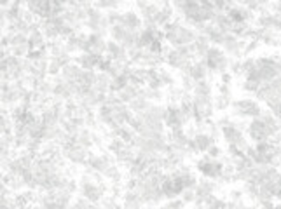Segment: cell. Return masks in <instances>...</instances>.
Wrapping results in <instances>:
<instances>
[{"label": "cell", "mask_w": 281, "mask_h": 209, "mask_svg": "<svg viewBox=\"0 0 281 209\" xmlns=\"http://www.w3.org/2000/svg\"><path fill=\"white\" fill-rule=\"evenodd\" d=\"M211 92H213V85H211V82L208 81V79L197 81L192 89V94L196 96H211Z\"/></svg>", "instance_id": "cell-26"}, {"label": "cell", "mask_w": 281, "mask_h": 209, "mask_svg": "<svg viewBox=\"0 0 281 209\" xmlns=\"http://www.w3.org/2000/svg\"><path fill=\"white\" fill-rule=\"evenodd\" d=\"M4 183L7 185V188L12 194H18L23 188H26L23 178L19 176V174H14V172H4Z\"/></svg>", "instance_id": "cell-15"}, {"label": "cell", "mask_w": 281, "mask_h": 209, "mask_svg": "<svg viewBox=\"0 0 281 209\" xmlns=\"http://www.w3.org/2000/svg\"><path fill=\"white\" fill-rule=\"evenodd\" d=\"M75 143L81 145V147H84L86 150H89V148L93 147V136H91V129L89 127H82L81 131L75 134Z\"/></svg>", "instance_id": "cell-25"}, {"label": "cell", "mask_w": 281, "mask_h": 209, "mask_svg": "<svg viewBox=\"0 0 281 209\" xmlns=\"http://www.w3.org/2000/svg\"><path fill=\"white\" fill-rule=\"evenodd\" d=\"M161 54H163V58H164V63L170 65L171 68H175V70H184L190 65V59L185 58L184 54H180L175 47L173 49L163 47V52H161Z\"/></svg>", "instance_id": "cell-8"}, {"label": "cell", "mask_w": 281, "mask_h": 209, "mask_svg": "<svg viewBox=\"0 0 281 209\" xmlns=\"http://www.w3.org/2000/svg\"><path fill=\"white\" fill-rule=\"evenodd\" d=\"M164 112H166V107H163L159 103H150L147 110L140 115L145 122H164Z\"/></svg>", "instance_id": "cell-12"}, {"label": "cell", "mask_w": 281, "mask_h": 209, "mask_svg": "<svg viewBox=\"0 0 281 209\" xmlns=\"http://www.w3.org/2000/svg\"><path fill=\"white\" fill-rule=\"evenodd\" d=\"M203 61H204V65L208 66V70H210V75H215V74L220 75V74H224V72L229 70L231 59L220 47H217V45H210L208 51H206V54H204Z\"/></svg>", "instance_id": "cell-2"}, {"label": "cell", "mask_w": 281, "mask_h": 209, "mask_svg": "<svg viewBox=\"0 0 281 209\" xmlns=\"http://www.w3.org/2000/svg\"><path fill=\"white\" fill-rule=\"evenodd\" d=\"M61 152H63L67 162H70V164H74V166H84L86 159H88V154H89V150H86L84 147H81V145H77V143L72 145V147L61 148Z\"/></svg>", "instance_id": "cell-10"}, {"label": "cell", "mask_w": 281, "mask_h": 209, "mask_svg": "<svg viewBox=\"0 0 281 209\" xmlns=\"http://www.w3.org/2000/svg\"><path fill=\"white\" fill-rule=\"evenodd\" d=\"M229 70H231V74H233L234 77H239V75H243V59L233 58L229 61Z\"/></svg>", "instance_id": "cell-38"}, {"label": "cell", "mask_w": 281, "mask_h": 209, "mask_svg": "<svg viewBox=\"0 0 281 209\" xmlns=\"http://www.w3.org/2000/svg\"><path fill=\"white\" fill-rule=\"evenodd\" d=\"M178 197H180L185 204H194V201H196V192H194V188H185V190H182V194L178 195Z\"/></svg>", "instance_id": "cell-41"}, {"label": "cell", "mask_w": 281, "mask_h": 209, "mask_svg": "<svg viewBox=\"0 0 281 209\" xmlns=\"http://www.w3.org/2000/svg\"><path fill=\"white\" fill-rule=\"evenodd\" d=\"M213 98L211 96L192 94V115L194 121H208L213 115Z\"/></svg>", "instance_id": "cell-4"}, {"label": "cell", "mask_w": 281, "mask_h": 209, "mask_svg": "<svg viewBox=\"0 0 281 209\" xmlns=\"http://www.w3.org/2000/svg\"><path fill=\"white\" fill-rule=\"evenodd\" d=\"M194 85H196V81H194L190 75H180V87L184 89V91L192 92Z\"/></svg>", "instance_id": "cell-40"}, {"label": "cell", "mask_w": 281, "mask_h": 209, "mask_svg": "<svg viewBox=\"0 0 281 209\" xmlns=\"http://www.w3.org/2000/svg\"><path fill=\"white\" fill-rule=\"evenodd\" d=\"M143 204L145 202L133 190H124V194H122V206L124 208H141Z\"/></svg>", "instance_id": "cell-24"}, {"label": "cell", "mask_w": 281, "mask_h": 209, "mask_svg": "<svg viewBox=\"0 0 281 209\" xmlns=\"http://www.w3.org/2000/svg\"><path fill=\"white\" fill-rule=\"evenodd\" d=\"M189 75L194 79V81H204V79L210 77V70L208 66L204 65L203 59H196L194 63H190V68H189Z\"/></svg>", "instance_id": "cell-14"}, {"label": "cell", "mask_w": 281, "mask_h": 209, "mask_svg": "<svg viewBox=\"0 0 281 209\" xmlns=\"http://www.w3.org/2000/svg\"><path fill=\"white\" fill-rule=\"evenodd\" d=\"M213 143H215V139L211 138L208 132L199 131L196 136H194V138L189 139V145H187V148H189L190 154H199V152H206Z\"/></svg>", "instance_id": "cell-9"}, {"label": "cell", "mask_w": 281, "mask_h": 209, "mask_svg": "<svg viewBox=\"0 0 281 209\" xmlns=\"http://www.w3.org/2000/svg\"><path fill=\"white\" fill-rule=\"evenodd\" d=\"M204 206H206V208H227V202L224 201V199L217 197L215 194H211L208 195V199L204 201Z\"/></svg>", "instance_id": "cell-35"}, {"label": "cell", "mask_w": 281, "mask_h": 209, "mask_svg": "<svg viewBox=\"0 0 281 209\" xmlns=\"http://www.w3.org/2000/svg\"><path fill=\"white\" fill-rule=\"evenodd\" d=\"M107 21H108V26H114V25H121V19H122V12L119 9H112L108 11L107 14Z\"/></svg>", "instance_id": "cell-39"}, {"label": "cell", "mask_w": 281, "mask_h": 209, "mask_svg": "<svg viewBox=\"0 0 281 209\" xmlns=\"http://www.w3.org/2000/svg\"><path fill=\"white\" fill-rule=\"evenodd\" d=\"M231 101H233V99L226 98V96L217 94L213 98V108H215V110H218V112H226L227 108L231 107Z\"/></svg>", "instance_id": "cell-33"}, {"label": "cell", "mask_w": 281, "mask_h": 209, "mask_svg": "<svg viewBox=\"0 0 281 209\" xmlns=\"http://www.w3.org/2000/svg\"><path fill=\"white\" fill-rule=\"evenodd\" d=\"M246 41L248 39H239L233 33H227L226 41L222 44V51L227 56H233L236 59H243L244 56V47H246Z\"/></svg>", "instance_id": "cell-7"}, {"label": "cell", "mask_w": 281, "mask_h": 209, "mask_svg": "<svg viewBox=\"0 0 281 209\" xmlns=\"http://www.w3.org/2000/svg\"><path fill=\"white\" fill-rule=\"evenodd\" d=\"M246 132L250 136V139H253V143H260V141H269L273 138L271 131L267 129V125L264 124V121L260 117H255L248 122Z\"/></svg>", "instance_id": "cell-6"}, {"label": "cell", "mask_w": 281, "mask_h": 209, "mask_svg": "<svg viewBox=\"0 0 281 209\" xmlns=\"http://www.w3.org/2000/svg\"><path fill=\"white\" fill-rule=\"evenodd\" d=\"M121 25H122V26H126V28H130V30H135V32H138V30H140V26H141V18H140V14H137L135 11L122 12Z\"/></svg>", "instance_id": "cell-17"}, {"label": "cell", "mask_w": 281, "mask_h": 209, "mask_svg": "<svg viewBox=\"0 0 281 209\" xmlns=\"http://www.w3.org/2000/svg\"><path fill=\"white\" fill-rule=\"evenodd\" d=\"M141 85H135V84H128V85H124V87L121 89V91L117 92V96H119V99H121L122 103H130L131 99L133 98H137L138 94H141Z\"/></svg>", "instance_id": "cell-19"}, {"label": "cell", "mask_w": 281, "mask_h": 209, "mask_svg": "<svg viewBox=\"0 0 281 209\" xmlns=\"http://www.w3.org/2000/svg\"><path fill=\"white\" fill-rule=\"evenodd\" d=\"M143 96L148 99V101H154V103H159L161 99H164V92L161 91V87L154 89V87H148L147 85V87L143 89Z\"/></svg>", "instance_id": "cell-31"}, {"label": "cell", "mask_w": 281, "mask_h": 209, "mask_svg": "<svg viewBox=\"0 0 281 209\" xmlns=\"http://www.w3.org/2000/svg\"><path fill=\"white\" fill-rule=\"evenodd\" d=\"M233 77L234 75L231 74V72H224V74H220V82H224V84H231V82H233Z\"/></svg>", "instance_id": "cell-51"}, {"label": "cell", "mask_w": 281, "mask_h": 209, "mask_svg": "<svg viewBox=\"0 0 281 209\" xmlns=\"http://www.w3.org/2000/svg\"><path fill=\"white\" fill-rule=\"evenodd\" d=\"M164 206H166V208H184L185 202L182 201V199L173 197V199H168V202H166Z\"/></svg>", "instance_id": "cell-49"}, {"label": "cell", "mask_w": 281, "mask_h": 209, "mask_svg": "<svg viewBox=\"0 0 281 209\" xmlns=\"http://www.w3.org/2000/svg\"><path fill=\"white\" fill-rule=\"evenodd\" d=\"M101 176H103L105 180L110 181V183H122V181H124V176H122V171H121V167L117 166V162L107 166V167H105V171L101 172Z\"/></svg>", "instance_id": "cell-18"}, {"label": "cell", "mask_w": 281, "mask_h": 209, "mask_svg": "<svg viewBox=\"0 0 281 209\" xmlns=\"http://www.w3.org/2000/svg\"><path fill=\"white\" fill-rule=\"evenodd\" d=\"M130 84V77H128V74H124L122 72L121 75H115V77H112L110 81V91L112 92H119L124 85Z\"/></svg>", "instance_id": "cell-28"}, {"label": "cell", "mask_w": 281, "mask_h": 209, "mask_svg": "<svg viewBox=\"0 0 281 209\" xmlns=\"http://www.w3.org/2000/svg\"><path fill=\"white\" fill-rule=\"evenodd\" d=\"M34 91L39 92L42 96H52V82L46 79H41V81H35V85H34Z\"/></svg>", "instance_id": "cell-27"}, {"label": "cell", "mask_w": 281, "mask_h": 209, "mask_svg": "<svg viewBox=\"0 0 281 209\" xmlns=\"http://www.w3.org/2000/svg\"><path fill=\"white\" fill-rule=\"evenodd\" d=\"M150 103L152 101H148V99L143 96V89H141V94H138L137 98L131 99V101L128 103V107H130V110L133 112V114H143Z\"/></svg>", "instance_id": "cell-21"}, {"label": "cell", "mask_w": 281, "mask_h": 209, "mask_svg": "<svg viewBox=\"0 0 281 209\" xmlns=\"http://www.w3.org/2000/svg\"><path fill=\"white\" fill-rule=\"evenodd\" d=\"M215 122H217L218 127L222 129V127H226V125H231V122H233V115H231V117L229 115H222V117H218Z\"/></svg>", "instance_id": "cell-48"}, {"label": "cell", "mask_w": 281, "mask_h": 209, "mask_svg": "<svg viewBox=\"0 0 281 209\" xmlns=\"http://www.w3.org/2000/svg\"><path fill=\"white\" fill-rule=\"evenodd\" d=\"M105 47H107V41H105L103 35L96 32H91L88 35V51L86 52H91L94 56H101L105 54Z\"/></svg>", "instance_id": "cell-11"}, {"label": "cell", "mask_w": 281, "mask_h": 209, "mask_svg": "<svg viewBox=\"0 0 281 209\" xmlns=\"http://www.w3.org/2000/svg\"><path fill=\"white\" fill-rule=\"evenodd\" d=\"M196 169L197 172H201L204 178H211V180H218L220 174L224 171V162H220L218 159H211V157H203L196 162Z\"/></svg>", "instance_id": "cell-5"}, {"label": "cell", "mask_w": 281, "mask_h": 209, "mask_svg": "<svg viewBox=\"0 0 281 209\" xmlns=\"http://www.w3.org/2000/svg\"><path fill=\"white\" fill-rule=\"evenodd\" d=\"M260 85H262V84H260V82H257V81H250V79H244L243 84H241V89H243V92H246V94L255 96V92L259 91Z\"/></svg>", "instance_id": "cell-34"}, {"label": "cell", "mask_w": 281, "mask_h": 209, "mask_svg": "<svg viewBox=\"0 0 281 209\" xmlns=\"http://www.w3.org/2000/svg\"><path fill=\"white\" fill-rule=\"evenodd\" d=\"M278 47H281V32L278 33Z\"/></svg>", "instance_id": "cell-52"}, {"label": "cell", "mask_w": 281, "mask_h": 209, "mask_svg": "<svg viewBox=\"0 0 281 209\" xmlns=\"http://www.w3.org/2000/svg\"><path fill=\"white\" fill-rule=\"evenodd\" d=\"M204 132H208V134H210L211 138L215 139V141H217V139L222 136V129L218 127L217 122H211V121L206 122V129H204Z\"/></svg>", "instance_id": "cell-37"}, {"label": "cell", "mask_w": 281, "mask_h": 209, "mask_svg": "<svg viewBox=\"0 0 281 209\" xmlns=\"http://www.w3.org/2000/svg\"><path fill=\"white\" fill-rule=\"evenodd\" d=\"M173 16H175L173 5H171V4L163 5V7H159V12H157V16H155V25H157V26L168 25L170 21H173Z\"/></svg>", "instance_id": "cell-20"}, {"label": "cell", "mask_w": 281, "mask_h": 209, "mask_svg": "<svg viewBox=\"0 0 281 209\" xmlns=\"http://www.w3.org/2000/svg\"><path fill=\"white\" fill-rule=\"evenodd\" d=\"M229 197H231V201H239V199H244L243 188H231V190H229Z\"/></svg>", "instance_id": "cell-47"}, {"label": "cell", "mask_w": 281, "mask_h": 209, "mask_svg": "<svg viewBox=\"0 0 281 209\" xmlns=\"http://www.w3.org/2000/svg\"><path fill=\"white\" fill-rule=\"evenodd\" d=\"M157 72H159V79H161V84L163 85H166V87H171V85H175L177 84V81H175V77H173V74H171L170 70H166V68H157Z\"/></svg>", "instance_id": "cell-32"}, {"label": "cell", "mask_w": 281, "mask_h": 209, "mask_svg": "<svg viewBox=\"0 0 281 209\" xmlns=\"http://www.w3.org/2000/svg\"><path fill=\"white\" fill-rule=\"evenodd\" d=\"M229 108L233 117H241V119H255L260 117V114H262L260 103L252 98H241L236 99V101H231Z\"/></svg>", "instance_id": "cell-3"}, {"label": "cell", "mask_w": 281, "mask_h": 209, "mask_svg": "<svg viewBox=\"0 0 281 209\" xmlns=\"http://www.w3.org/2000/svg\"><path fill=\"white\" fill-rule=\"evenodd\" d=\"M227 16L233 23L237 21H255V12H252L250 9H246L244 5H236V7H231L227 11Z\"/></svg>", "instance_id": "cell-13"}, {"label": "cell", "mask_w": 281, "mask_h": 209, "mask_svg": "<svg viewBox=\"0 0 281 209\" xmlns=\"http://www.w3.org/2000/svg\"><path fill=\"white\" fill-rule=\"evenodd\" d=\"M218 94L233 99V89H231V84H224V82H220V84H218Z\"/></svg>", "instance_id": "cell-45"}, {"label": "cell", "mask_w": 281, "mask_h": 209, "mask_svg": "<svg viewBox=\"0 0 281 209\" xmlns=\"http://www.w3.org/2000/svg\"><path fill=\"white\" fill-rule=\"evenodd\" d=\"M206 155H208V157H211V159H220V157H222V148L217 147V145L213 143V145H211V147L206 150Z\"/></svg>", "instance_id": "cell-46"}, {"label": "cell", "mask_w": 281, "mask_h": 209, "mask_svg": "<svg viewBox=\"0 0 281 209\" xmlns=\"http://www.w3.org/2000/svg\"><path fill=\"white\" fill-rule=\"evenodd\" d=\"M182 94H184V89L180 87V85H171V87H168L166 94H164V98L168 99L170 103H180L182 99Z\"/></svg>", "instance_id": "cell-29"}, {"label": "cell", "mask_w": 281, "mask_h": 209, "mask_svg": "<svg viewBox=\"0 0 281 209\" xmlns=\"http://www.w3.org/2000/svg\"><path fill=\"white\" fill-rule=\"evenodd\" d=\"M246 206V201L244 199H239V201H229L227 202V208H244Z\"/></svg>", "instance_id": "cell-50"}, {"label": "cell", "mask_w": 281, "mask_h": 209, "mask_svg": "<svg viewBox=\"0 0 281 209\" xmlns=\"http://www.w3.org/2000/svg\"><path fill=\"white\" fill-rule=\"evenodd\" d=\"M75 63L82 70H94L98 66V56L91 52H79V56H75Z\"/></svg>", "instance_id": "cell-16"}, {"label": "cell", "mask_w": 281, "mask_h": 209, "mask_svg": "<svg viewBox=\"0 0 281 209\" xmlns=\"http://www.w3.org/2000/svg\"><path fill=\"white\" fill-rule=\"evenodd\" d=\"M163 33H164V41L170 42L173 47H178V45H190L197 37L196 30L184 25L182 19H175V21H170L168 25H164Z\"/></svg>", "instance_id": "cell-1"}, {"label": "cell", "mask_w": 281, "mask_h": 209, "mask_svg": "<svg viewBox=\"0 0 281 209\" xmlns=\"http://www.w3.org/2000/svg\"><path fill=\"white\" fill-rule=\"evenodd\" d=\"M163 47H164V45H163V41H161V39H152V42H150V44H148V51H150V52H163Z\"/></svg>", "instance_id": "cell-44"}, {"label": "cell", "mask_w": 281, "mask_h": 209, "mask_svg": "<svg viewBox=\"0 0 281 209\" xmlns=\"http://www.w3.org/2000/svg\"><path fill=\"white\" fill-rule=\"evenodd\" d=\"M269 2H271V0H269Z\"/></svg>", "instance_id": "cell-53"}, {"label": "cell", "mask_w": 281, "mask_h": 209, "mask_svg": "<svg viewBox=\"0 0 281 209\" xmlns=\"http://www.w3.org/2000/svg\"><path fill=\"white\" fill-rule=\"evenodd\" d=\"M110 81H112L110 75L105 74V72H100V74H96V79H94L93 89H96L98 92H103V94H107V92L110 91Z\"/></svg>", "instance_id": "cell-23"}, {"label": "cell", "mask_w": 281, "mask_h": 209, "mask_svg": "<svg viewBox=\"0 0 281 209\" xmlns=\"http://www.w3.org/2000/svg\"><path fill=\"white\" fill-rule=\"evenodd\" d=\"M81 72H82V68L81 66L77 65V63H68V65H65L63 68H61V77L65 79V81H68V82H75L79 79V75H81Z\"/></svg>", "instance_id": "cell-22"}, {"label": "cell", "mask_w": 281, "mask_h": 209, "mask_svg": "<svg viewBox=\"0 0 281 209\" xmlns=\"http://www.w3.org/2000/svg\"><path fill=\"white\" fill-rule=\"evenodd\" d=\"M72 206H75V208H91V206H94V204H93L89 199H86L84 195H77V199L72 201Z\"/></svg>", "instance_id": "cell-43"}, {"label": "cell", "mask_w": 281, "mask_h": 209, "mask_svg": "<svg viewBox=\"0 0 281 209\" xmlns=\"http://www.w3.org/2000/svg\"><path fill=\"white\" fill-rule=\"evenodd\" d=\"M259 45H260V42L257 41V39H248V41H246V47H244V56L255 52L257 49H259Z\"/></svg>", "instance_id": "cell-42"}, {"label": "cell", "mask_w": 281, "mask_h": 209, "mask_svg": "<svg viewBox=\"0 0 281 209\" xmlns=\"http://www.w3.org/2000/svg\"><path fill=\"white\" fill-rule=\"evenodd\" d=\"M93 4L96 5L101 11H112V9H119L122 5V0H94Z\"/></svg>", "instance_id": "cell-30"}, {"label": "cell", "mask_w": 281, "mask_h": 209, "mask_svg": "<svg viewBox=\"0 0 281 209\" xmlns=\"http://www.w3.org/2000/svg\"><path fill=\"white\" fill-rule=\"evenodd\" d=\"M117 199L119 197H115V195H112V194L110 195L105 194L100 201V206H103V208H121L122 202H119Z\"/></svg>", "instance_id": "cell-36"}]
</instances>
